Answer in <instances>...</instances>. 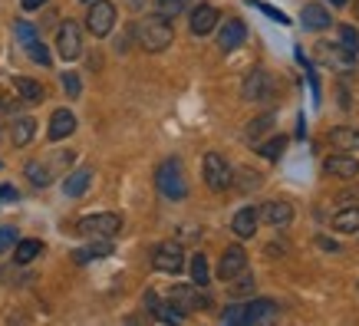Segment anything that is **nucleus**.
<instances>
[{
    "mask_svg": "<svg viewBox=\"0 0 359 326\" xmlns=\"http://www.w3.org/2000/svg\"><path fill=\"white\" fill-rule=\"evenodd\" d=\"M175 40L172 33V23L165 20V17H145V20L139 23V46L145 50V53H162V50H168Z\"/></svg>",
    "mask_w": 359,
    "mask_h": 326,
    "instance_id": "f257e3e1",
    "label": "nucleus"
},
{
    "mask_svg": "<svg viewBox=\"0 0 359 326\" xmlns=\"http://www.w3.org/2000/svg\"><path fill=\"white\" fill-rule=\"evenodd\" d=\"M155 185L162 191V198L168 201H185L188 198V182H185V172H182V162L178 158H165L155 172Z\"/></svg>",
    "mask_w": 359,
    "mask_h": 326,
    "instance_id": "f03ea898",
    "label": "nucleus"
},
{
    "mask_svg": "<svg viewBox=\"0 0 359 326\" xmlns=\"http://www.w3.org/2000/svg\"><path fill=\"white\" fill-rule=\"evenodd\" d=\"M168 304L188 316V313H195V310H208V306H211V300L198 290V283H191V287H188V283H178V287H172V290H168Z\"/></svg>",
    "mask_w": 359,
    "mask_h": 326,
    "instance_id": "7ed1b4c3",
    "label": "nucleus"
},
{
    "mask_svg": "<svg viewBox=\"0 0 359 326\" xmlns=\"http://www.w3.org/2000/svg\"><path fill=\"white\" fill-rule=\"evenodd\" d=\"M201 172H205V182H208V188L211 191H228L231 188V165H228V158L224 155H218V152H208L205 155V162H201Z\"/></svg>",
    "mask_w": 359,
    "mask_h": 326,
    "instance_id": "20e7f679",
    "label": "nucleus"
},
{
    "mask_svg": "<svg viewBox=\"0 0 359 326\" xmlns=\"http://www.w3.org/2000/svg\"><path fill=\"white\" fill-rule=\"evenodd\" d=\"M79 231L89 238H116L122 231V217L112 211H99V215H86L79 221Z\"/></svg>",
    "mask_w": 359,
    "mask_h": 326,
    "instance_id": "39448f33",
    "label": "nucleus"
},
{
    "mask_svg": "<svg viewBox=\"0 0 359 326\" xmlns=\"http://www.w3.org/2000/svg\"><path fill=\"white\" fill-rule=\"evenodd\" d=\"M112 27H116V7L109 0H93L86 13V30L93 36H109Z\"/></svg>",
    "mask_w": 359,
    "mask_h": 326,
    "instance_id": "423d86ee",
    "label": "nucleus"
},
{
    "mask_svg": "<svg viewBox=\"0 0 359 326\" xmlns=\"http://www.w3.org/2000/svg\"><path fill=\"white\" fill-rule=\"evenodd\" d=\"M277 93V83L267 69H250V76L244 79V99L248 102H271Z\"/></svg>",
    "mask_w": 359,
    "mask_h": 326,
    "instance_id": "0eeeda50",
    "label": "nucleus"
},
{
    "mask_svg": "<svg viewBox=\"0 0 359 326\" xmlns=\"http://www.w3.org/2000/svg\"><path fill=\"white\" fill-rule=\"evenodd\" d=\"M56 53L63 56V60H76L83 53V27L76 20H66L56 30Z\"/></svg>",
    "mask_w": 359,
    "mask_h": 326,
    "instance_id": "6e6552de",
    "label": "nucleus"
},
{
    "mask_svg": "<svg viewBox=\"0 0 359 326\" xmlns=\"http://www.w3.org/2000/svg\"><path fill=\"white\" fill-rule=\"evenodd\" d=\"M152 264H155V271H162V273H178L185 267V250H182V244H175V240H165V244H158L152 250Z\"/></svg>",
    "mask_w": 359,
    "mask_h": 326,
    "instance_id": "1a4fd4ad",
    "label": "nucleus"
},
{
    "mask_svg": "<svg viewBox=\"0 0 359 326\" xmlns=\"http://www.w3.org/2000/svg\"><path fill=\"white\" fill-rule=\"evenodd\" d=\"M241 271H248V250L241 247V244H231V247H224V254H221V261H218V277L221 280H231Z\"/></svg>",
    "mask_w": 359,
    "mask_h": 326,
    "instance_id": "9d476101",
    "label": "nucleus"
},
{
    "mask_svg": "<svg viewBox=\"0 0 359 326\" xmlns=\"http://www.w3.org/2000/svg\"><path fill=\"white\" fill-rule=\"evenodd\" d=\"M323 172L333 178H356L359 175V158L349 152H333L323 158Z\"/></svg>",
    "mask_w": 359,
    "mask_h": 326,
    "instance_id": "9b49d317",
    "label": "nucleus"
},
{
    "mask_svg": "<svg viewBox=\"0 0 359 326\" xmlns=\"http://www.w3.org/2000/svg\"><path fill=\"white\" fill-rule=\"evenodd\" d=\"M257 215H261L267 224H273V228H287V224H294V205H290V201H283V198L267 201L264 208H257Z\"/></svg>",
    "mask_w": 359,
    "mask_h": 326,
    "instance_id": "f8f14e48",
    "label": "nucleus"
},
{
    "mask_svg": "<svg viewBox=\"0 0 359 326\" xmlns=\"http://www.w3.org/2000/svg\"><path fill=\"white\" fill-rule=\"evenodd\" d=\"M244 40H248V27L241 20H224L218 30V46L224 50V53H231V50H238V46H244Z\"/></svg>",
    "mask_w": 359,
    "mask_h": 326,
    "instance_id": "ddd939ff",
    "label": "nucleus"
},
{
    "mask_svg": "<svg viewBox=\"0 0 359 326\" xmlns=\"http://www.w3.org/2000/svg\"><path fill=\"white\" fill-rule=\"evenodd\" d=\"M277 313H280V306L273 304V300H267V297L244 304V323H267V320H273Z\"/></svg>",
    "mask_w": 359,
    "mask_h": 326,
    "instance_id": "4468645a",
    "label": "nucleus"
},
{
    "mask_svg": "<svg viewBox=\"0 0 359 326\" xmlns=\"http://www.w3.org/2000/svg\"><path fill=\"white\" fill-rule=\"evenodd\" d=\"M76 132V116L69 109H56L50 116V142H63Z\"/></svg>",
    "mask_w": 359,
    "mask_h": 326,
    "instance_id": "2eb2a0df",
    "label": "nucleus"
},
{
    "mask_svg": "<svg viewBox=\"0 0 359 326\" xmlns=\"http://www.w3.org/2000/svg\"><path fill=\"white\" fill-rule=\"evenodd\" d=\"M257 221H261L257 208H241L238 215L231 217V231H234L241 240H244V238H254V234H257Z\"/></svg>",
    "mask_w": 359,
    "mask_h": 326,
    "instance_id": "dca6fc26",
    "label": "nucleus"
},
{
    "mask_svg": "<svg viewBox=\"0 0 359 326\" xmlns=\"http://www.w3.org/2000/svg\"><path fill=\"white\" fill-rule=\"evenodd\" d=\"M215 27H218V11L211 4H198L195 13H191V33L195 36H208Z\"/></svg>",
    "mask_w": 359,
    "mask_h": 326,
    "instance_id": "f3484780",
    "label": "nucleus"
},
{
    "mask_svg": "<svg viewBox=\"0 0 359 326\" xmlns=\"http://www.w3.org/2000/svg\"><path fill=\"white\" fill-rule=\"evenodd\" d=\"M330 11L323 7V4H304V13H300V23H304V30H313V33H320V30H327L330 27Z\"/></svg>",
    "mask_w": 359,
    "mask_h": 326,
    "instance_id": "a211bd4d",
    "label": "nucleus"
},
{
    "mask_svg": "<svg viewBox=\"0 0 359 326\" xmlns=\"http://www.w3.org/2000/svg\"><path fill=\"white\" fill-rule=\"evenodd\" d=\"M33 135H36V119H30V116H17L11 125V142L17 145V149H23V145H30Z\"/></svg>",
    "mask_w": 359,
    "mask_h": 326,
    "instance_id": "6ab92c4d",
    "label": "nucleus"
},
{
    "mask_svg": "<svg viewBox=\"0 0 359 326\" xmlns=\"http://www.w3.org/2000/svg\"><path fill=\"white\" fill-rule=\"evenodd\" d=\"M330 142L337 145L339 152H359V129H353V125H337V129H330Z\"/></svg>",
    "mask_w": 359,
    "mask_h": 326,
    "instance_id": "aec40b11",
    "label": "nucleus"
},
{
    "mask_svg": "<svg viewBox=\"0 0 359 326\" xmlns=\"http://www.w3.org/2000/svg\"><path fill=\"white\" fill-rule=\"evenodd\" d=\"M333 231H337V234H356L359 231V205L339 208L337 215H333Z\"/></svg>",
    "mask_w": 359,
    "mask_h": 326,
    "instance_id": "412c9836",
    "label": "nucleus"
},
{
    "mask_svg": "<svg viewBox=\"0 0 359 326\" xmlns=\"http://www.w3.org/2000/svg\"><path fill=\"white\" fill-rule=\"evenodd\" d=\"M89 182H93V172L89 168H76V172H69V178L63 182V195L66 198H83L86 195Z\"/></svg>",
    "mask_w": 359,
    "mask_h": 326,
    "instance_id": "4be33fe9",
    "label": "nucleus"
},
{
    "mask_svg": "<svg viewBox=\"0 0 359 326\" xmlns=\"http://www.w3.org/2000/svg\"><path fill=\"white\" fill-rule=\"evenodd\" d=\"M23 172H27V178H30V185H36V188H46L50 182H53V175H56L53 162H40V158H36V162H27Z\"/></svg>",
    "mask_w": 359,
    "mask_h": 326,
    "instance_id": "5701e85b",
    "label": "nucleus"
},
{
    "mask_svg": "<svg viewBox=\"0 0 359 326\" xmlns=\"http://www.w3.org/2000/svg\"><path fill=\"white\" fill-rule=\"evenodd\" d=\"M273 125H277V112H273V109H267V112H261V116H257V119H254L248 129H244V139L257 142L264 132H271Z\"/></svg>",
    "mask_w": 359,
    "mask_h": 326,
    "instance_id": "b1692460",
    "label": "nucleus"
},
{
    "mask_svg": "<svg viewBox=\"0 0 359 326\" xmlns=\"http://www.w3.org/2000/svg\"><path fill=\"white\" fill-rule=\"evenodd\" d=\"M40 254H43V240L27 238V240H17V250H13V261H17V264H30V261H36Z\"/></svg>",
    "mask_w": 359,
    "mask_h": 326,
    "instance_id": "393cba45",
    "label": "nucleus"
},
{
    "mask_svg": "<svg viewBox=\"0 0 359 326\" xmlns=\"http://www.w3.org/2000/svg\"><path fill=\"white\" fill-rule=\"evenodd\" d=\"M13 89L20 93L23 102H40V99L46 96L43 86H40L36 79H30V76H17V79H13Z\"/></svg>",
    "mask_w": 359,
    "mask_h": 326,
    "instance_id": "a878e982",
    "label": "nucleus"
},
{
    "mask_svg": "<svg viewBox=\"0 0 359 326\" xmlns=\"http://www.w3.org/2000/svg\"><path fill=\"white\" fill-rule=\"evenodd\" d=\"M109 254H112L109 238H99L96 244H89V247H79L76 250V264H89V261H96V257H109Z\"/></svg>",
    "mask_w": 359,
    "mask_h": 326,
    "instance_id": "bb28decb",
    "label": "nucleus"
},
{
    "mask_svg": "<svg viewBox=\"0 0 359 326\" xmlns=\"http://www.w3.org/2000/svg\"><path fill=\"white\" fill-rule=\"evenodd\" d=\"M228 290H231V297H248V294H254V273L241 271L238 277H231V280H228Z\"/></svg>",
    "mask_w": 359,
    "mask_h": 326,
    "instance_id": "cd10ccee",
    "label": "nucleus"
},
{
    "mask_svg": "<svg viewBox=\"0 0 359 326\" xmlns=\"http://www.w3.org/2000/svg\"><path fill=\"white\" fill-rule=\"evenodd\" d=\"M188 4H191V0H155V11H158V17H165V20H175L178 13L188 11Z\"/></svg>",
    "mask_w": 359,
    "mask_h": 326,
    "instance_id": "c85d7f7f",
    "label": "nucleus"
},
{
    "mask_svg": "<svg viewBox=\"0 0 359 326\" xmlns=\"http://www.w3.org/2000/svg\"><path fill=\"white\" fill-rule=\"evenodd\" d=\"M257 152L267 158V162H277L283 152H287V135H277V139H267L264 145H257Z\"/></svg>",
    "mask_w": 359,
    "mask_h": 326,
    "instance_id": "c756f323",
    "label": "nucleus"
},
{
    "mask_svg": "<svg viewBox=\"0 0 359 326\" xmlns=\"http://www.w3.org/2000/svg\"><path fill=\"white\" fill-rule=\"evenodd\" d=\"M231 185H238L241 191H248V188H261V175H254V168H238V172L231 175Z\"/></svg>",
    "mask_w": 359,
    "mask_h": 326,
    "instance_id": "7c9ffc66",
    "label": "nucleus"
},
{
    "mask_svg": "<svg viewBox=\"0 0 359 326\" xmlns=\"http://www.w3.org/2000/svg\"><path fill=\"white\" fill-rule=\"evenodd\" d=\"M208 280H211V273H208V257L205 254H195V257H191V283L205 287Z\"/></svg>",
    "mask_w": 359,
    "mask_h": 326,
    "instance_id": "2f4dec72",
    "label": "nucleus"
},
{
    "mask_svg": "<svg viewBox=\"0 0 359 326\" xmlns=\"http://www.w3.org/2000/svg\"><path fill=\"white\" fill-rule=\"evenodd\" d=\"M339 46H343V50H346L349 56H356V53H359V33L353 30L349 23H343V27H339Z\"/></svg>",
    "mask_w": 359,
    "mask_h": 326,
    "instance_id": "473e14b6",
    "label": "nucleus"
},
{
    "mask_svg": "<svg viewBox=\"0 0 359 326\" xmlns=\"http://www.w3.org/2000/svg\"><path fill=\"white\" fill-rule=\"evenodd\" d=\"M60 83H63V89H66V96H69V99L83 96V79H79L76 73H63V76H60Z\"/></svg>",
    "mask_w": 359,
    "mask_h": 326,
    "instance_id": "72a5a7b5",
    "label": "nucleus"
},
{
    "mask_svg": "<svg viewBox=\"0 0 359 326\" xmlns=\"http://www.w3.org/2000/svg\"><path fill=\"white\" fill-rule=\"evenodd\" d=\"M27 53H30L33 63H40V66H50V50H46L40 40H33L30 46H27Z\"/></svg>",
    "mask_w": 359,
    "mask_h": 326,
    "instance_id": "f704fd0d",
    "label": "nucleus"
},
{
    "mask_svg": "<svg viewBox=\"0 0 359 326\" xmlns=\"http://www.w3.org/2000/svg\"><path fill=\"white\" fill-rule=\"evenodd\" d=\"M13 33L20 36V43H23V46H30L33 40H36V27H30L27 20H17V23H13Z\"/></svg>",
    "mask_w": 359,
    "mask_h": 326,
    "instance_id": "c9c22d12",
    "label": "nucleus"
},
{
    "mask_svg": "<svg viewBox=\"0 0 359 326\" xmlns=\"http://www.w3.org/2000/svg\"><path fill=\"white\" fill-rule=\"evenodd\" d=\"M221 323H244V304H234L221 313Z\"/></svg>",
    "mask_w": 359,
    "mask_h": 326,
    "instance_id": "e433bc0d",
    "label": "nucleus"
},
{
    "mask_svg": "<svg viewBox=\"0 0 359 326\" xmlns=\"http://www.w3.org/2000/svg\"><path fill=\"white\" fill-rule=\"evenodd\" d=\"M250 7H261L264 13H267V17H271V20H277V23H287V17H283L280 11H277V7H271V4H264V0H248Z\"/></svg>",
    "mask_w": 359,
    "mask_h": 326,
    "instance_id": "4c0bfd02",
    "label": "nucleus"
},
{
    "mask_svg": "<svg viewBox=\"0 0 359 326\" xmlns=\"http://www.w3.org/2000/svg\"><path fill=\"white\" fill-rule=\"evenodd\" d=\"M13 244H17V231H13L11 224H7V228H0V254H4V250H11Z\"/></svg>",
    "mask_w": 359,
    "mask_h": 326,
    "instance_id": "58836bf2",
    "label": "nucleus"
},
{
    "mask_svg": "<svg viewBox=\"0 0 359 326\" xmlns=\"http://www.w3.org/2000/svg\"><path fill=\"white\" fill-rule=\"evenodd\" d=\"M20 198V191L13 185H0V201H17Z\"/></svg>",
    "mask_w": 359,
    "mask_h": 326,
    "instance_id": "ea45409f",
    "label": "nucleus"
},
{
    "mask_svg": "<svg viewBox=\"0 0 359 326\" xmlns=\"http://www.w3.org/2000/svg\"><path fill=\"white\" fill-rule=\"evenodd\" d=\"M23 4V11H36V7H43L46 0H20Z\"/></svg>",
    "mask_w": 359,
    "mask_h": 326,
    "instance_id": "a19ab883",
    "label": "nucleus"
},
{
    "mask_svg": "<svg viewBox=\"0 0 359 326\" xmlns=\"http://www.w3.org/2000/svg\"><path fill=\"white\" fill-rule=\"evenodd\" d=\"M316 244H320V247H327V250H339L337 244H333V240H327V238H316Z\"/></svg>",
    "mask_w": 359,
    "mask_h": 326,
    "instance_id": "79ce46f5",
    "label": "nucleus"
},
{
    "mask_svg": "<svg viewBox=\"0 0 359 326\" xmlns=\"http://www.w3.org/2000/svg\"><path fill=\"white\" fill-rule=\"evenodd\" d=\"M267 254H283V244H267Z\"/></svg>",
    "mask_w": 359,
    "mask_h": 326,
    "instance_id": "37998d69",
    "label": "nucleus"
},
{
    "mask_svg": "<svg viewBox=\"0 0 359 326\" xmlns=\"http://www.w3.org/2000/svg\"><path fill=\"white\" fill-rule=\"evenodd\" d=\"M132 7H135V11H142V7H145V0H129Z\"/></svg>",
    "mask_w": 359,
    "mask_h": 326,
    "instance_id": "c03bdc74",
    "label": "nucleus"
},
{
    "mask_svg": "<svg viewBox=\"0 0 359 326\" xmlns=\"http://www.w3.org/2000/svg\"><path fill=\"white\" fill-rule=\"evenodd\" d=\"M330 4H337V7H339V4H346V0H330Z\"/></svg>",
    "mask_w": 359,
    "mask_h": 326,
    "instance_id": "a18cd8bd",
    "label": "nucleus"
},
{
    "mask_svg": "<svg viewBox=\"0 0 359 326\" xmlns=\"http://www.w3.org/2000/svg\"><path fill=\"white\" fill-rule=\"evenodd\" d=\"M356 17H359V0H356Z\"/></svg>",
    "mask_w": 359,
    "mask_h": 326,
    "instance_id": "49530a36",
    "label": "nucleus"
},
{
    "mask_svg": "<svg viewBox=\"0 0 359 326\" xmlns=\"http://www.w3.org/2000/svg\"><path fill=\"white\" fill-rule=\"evenodd\" d=\"M0 142H4V129H0Z\"/></svg>",
    "mask_w": 359,
    "mask_h": 326,
    "instance_id": "de8ad7c7",
    "label": "nucleus"
},
{
    "mask_svg": "<svg viewBox=\"0 0 359 326\" xmlns=\"http://www.w3.org/2000/svg\"><path fill=\"white\" fill-rule=\"evenodd\" d=\"M0 172H4V162H0Z\"/></svg>",
    "mask_w": 359,
    "mask_h": 326,
    "instance_id": "09e8293b",
    "label": "nucleus"
},
{
    "mask_svg": "<svg viewBox=\"0 0 359 326\" xmlns=\"http://www.w3.org/2000/svg\"><path fill=\"white\" fill-rule=\"evenodd\" d=\"M83 4H93V0H83Z\"/></svg>",
    "mask_w": 359,
    "mask_h": 326,
    "instance_id": "8fccbe9b",
    "label": "nucleus"
}]
</instances>
